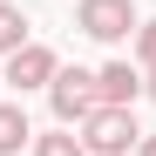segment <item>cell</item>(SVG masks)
I'll return each instance as SVG.
<instances>
[{
	"label": "cell",
	"mask_w": 156,
	"mask_h": 156,
	"mask_svg": "<svg viewBox=\"0 0 156 156\" xmlns=\"http://www.w3.org/2000/svg\"><path fill=\"white\" fill-rule=\"evenodd\" d=\"M75 136H82V149H88V156H136L143 129H136V109H109V102H102V109L75 129Z\"/></svg>",
	"instance_id": "cell-1"
},
{
	"label": "cell",
	"mask_w": 156,
	"mask_h": 156,
	"mask_svg": "<svg viewBox=\"0 0 156 156\" xmlns=\"http://www.w3.org/2000/svg\"><path fill=\"white\" fill-rule=\"evenodd\" d=\"M48 109H55L61 129H82V122L102 109V95H95V68H55V82H48Z\"/></svg>",
	"instance_id": "cell-2"
},
{
	"label": "cell",
	"mask_w": 156,
	"mask_h": 156,
	"mask_svg": "<svg viewBox=\"0 0 156 156\" xmlns=\"http://www.w3.org/2000/svg\"><path fill=\"white\" fill-rule=\"evenodd\" d=\"M75 27L88 41H129L143 20H136V0H82L75 7Z\"/></svg>",
	"instance_id": "cell-3"
},
{
	"label": "cell",
	"mask_w": 156,
	"mask_h": 156,
	"mask_svg": "<svg viewBox=\"0 0 156 156\" xmlns=\"http://www.w3.org/2000/svg\"><path fill=\"white\" fill-rule=\"evenodd\" d=\"M55 68H61V55H55V48L27 41V48H14V55H7V75H0V82H7L14 95H34V88H48V82H55Z\"/></svg>",
	"instance_id": "cell-4"
},
{
	"label": "cell",
	"mask_w": 156,
	"mask_h": 156,
	"mask_svg": "<svg viewBox=\"0 0 156 156\" xmlns=\"http://www.w3.org/2000/svg\"><path fill=\"white\" fill-rule=\"evenodd\" d=\"M143 82H149V75H143L136 61H102V68H95V95L109 102V109H136Z\"/></svg>",
	"instance_id": "cell-5"
},
{
	"label": "cell",
	"mask_w": 156,
	"mask_h": 156,
	"mask_svg": "<svg viewBox=\"0 0 156 156\" xmlns=\"http://www.w3.org/2000/svg\"><path fill=\"white\" fill-rule=\"evenodd\" d=\"M34 143V122H27V109L20 102H0V156H20Z\"/></svg>",
	"instance_id": "cell-6"
},
{
	"label": "cell",
	"mask_w": 156,
	"mask_h": 156,
	"mask_svg": "<svg viewBox=\"0 0 156 156\" xmlns=\"http://www.w3.org/2000/svg\"><path fill=\"white\" fill-rule=\"evenodd\" d=\"M34 34H27V14L14 7V0H0V55H14V48H27Z\"/></svg>",
	"instance_id": "cell-7"
},
{
	"label": "cell",
	"mask_w": 156,
	"mask_h": 156,
	"mask_svg": "<svg viewBox=\"0 0 156 156\" xmlns=\"http://www.w3.org/2000/svg\"><path fill=\"white\" fill-rule=\"evenodd\" d=\"M27 149H34V156H88V149H82V136H75V129H61V122L48 129V136H34Z\"/></svg>",
	"instance_id": "cell-8"
},
{
	"label": "cell",
	"mask_w": 156,
	"mask_h": 156,
	"mask_svg": "<svg viewBox=\"0 0 156 156\" xmlns=\"http://www.w3.org/2000/svg\"><path fill=\"white\" fill-rule=\"evenodd\" d=\"M129 41H136V68H143V75H156V20H143Z\"/></svg>",
	"instance_id": "cell-9"
},
{
	"label": "cell",
	"mask_w": 156,
	"mask_h": 156,
	"mask_svg": "<svg viewBox=\"0 0 156 156\" xmlns=\"http://www.w3.org/2000/svg\"><path fill=\"white\" fill-rule=\"evenodd\" d=\"M136 156H156V136H143V143H136Z\"/></svg>",
	"instance_id": "cell-10"
},
{
	"label": "cell",
	"mask_w": 156,
	"mask_h": 156,
	"mask_svg": "<svg viewBox=\"0 0 156 156\" xmlns=\"http://www.w3.org/2000/svg\"><path fill=\"white\" fill-rule=\"evenodd\" d=\"M143 95H149V102H156V75H149V82H143Z\"/></svg>",
	"instance_id": "cell-11"
}]
</instances>
